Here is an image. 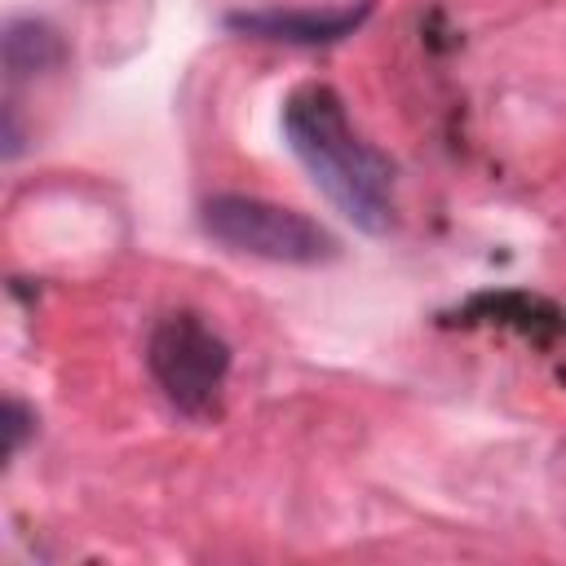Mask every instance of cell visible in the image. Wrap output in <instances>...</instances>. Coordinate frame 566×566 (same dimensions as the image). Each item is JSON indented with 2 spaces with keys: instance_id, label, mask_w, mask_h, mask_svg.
<instances>
[{
  "instance_id": "6da1fadb",
  "label": "cell",
  "mask_w": 566,
  "mask_h": 566,
  "mask_svg": "<svg viewBox=\"0 0 566 566\" xmlns=\"http://www.w3.org/2000/svg\"><path fill=\"white\" fill-rule=\"evenodd\" d=\"M287 150L301 159L327 203L363 234L394 226V164L354 133L345 97L332 84H301L279 111Z\"/></svg>"
},
{
  "instance_id": "7a4b0ae2",
  "label": "cell",
  "mask_w": 566,
  "mask_h": 566,
  "mask_svg": "<svg viewBox=\"0 0 566 566\" xmlns=\"http://www.w3.org/2000/svg\"><path fill=\"white\" fill-rule=\"evenodd\" d=\"M199 230L234 252V256H256L274 265H327L340 256V243L327 226L314 217L256 199V195H212L199 208Z\"/></svg>"
},
{
  "instance_id": "3957f363",
  "label": "cell",
  "mask_w": 566,
  "mask_h": 566,
  "mask_svg": "<svg viewBox=\"0 0 566 566\" xmlns=\"http://www.w3.org/2000/svg\"><path fill=\"white\" fill-rule=\"evenodd\" d=\"M146 367L181 416L203 420L221 402V389L230 376V345L199 314L172 310L150 327Z\"/></svg>"
},
{
  "instance_id": "277c9868",
  "label": "cell",
  "mask_w": 566,
  "mask_h": 566,
  "mask_svg": "<svg viewBox=\"0 0 566 566\" xmlns=\"http://www.w3.org/2000/svg\"><path fill=\"white\" fill-rule=\"evenodd\" d=\"M371 18V0H354V4H301V9H234L221 22L234 35H252V40H274V44H336L345 35H354L363 22Z\"/></svg>"
},
{
  "instance_id": "5b68a950",
  "label": "cell",
  "mask_w": 566,
  "mask_h": 566,
  "mask_svg": "<svg viewBox=\"0 0 566 566\" xmlns=\"http://www.w3.org/2000/svg\"><path fill=\"white\" fill-rule=\"evenodd\" d=\"M0 53H4V80H31V75H49L57 66H66L71 49L62 40V31L44 18H13L0 35Z\"/></svg>"
},
{
  "instance_id": "8992f818",
  "label": "cell",
  "mask_w": 566,
  "mask_h": 566,
  "mask_svg": "<svg viewBox=\"0 0 566 566\" xmlns=\"http://www.w3.org/2000/svg\"><path fill=\"white\" fill-rule=\"evenodd\" d=\"M504 323V327H517L522 336H531L535 345H548L566 323L562 314L539 301V296H526V292H482L464 305V323Z\"/></svg>"
},
{
  "instance_id": "52a82bcc",
  "label": "cell",
  "mask_w": 566,
  "mask_h": 566,
  "mask_svg": "<svg viewBox=\"0 0 566 566\" xmlns=\"http://www.w3.org/2000/svg\"><path fill=\"white\" fill-rule=\"evenodd\" d=\"M0 433H4V460H13V455L22 451V442L35 433V411H31V407H22L18 398H4Z\"/></svg>"
}]
</instances>
